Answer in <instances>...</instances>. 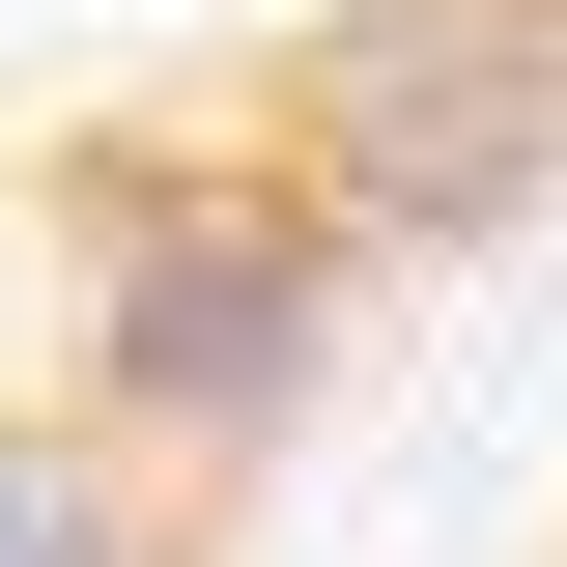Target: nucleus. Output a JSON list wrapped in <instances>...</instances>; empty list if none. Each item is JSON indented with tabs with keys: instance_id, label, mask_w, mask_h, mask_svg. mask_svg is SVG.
<instances>
[{
	"instance_id": "1",
	"label": "nucleus",
	"mask_w": 567,
	"mask_h": 567,
	"mask_svg": "<svg viewBox=\"0 0 567 567\" xmlns=\"http://www.w3.org/2000/svg\"><path fill=\"white\" fill-rule=\"evenodd\" d=\"M369 341V227L284 142H58V398L171 483L284 454Z\"/></svg>"
},
{
	"instance_id": "2",
	"label": "nucleus",
	"mask_w": 567,
	"mask_h": 567,
	"mask_svg": "<svg viewBox=\"0 0 567 567\" xmlns=\"http://www.w3.org/2000/svg\"><path fill=\"white\" fill-rule=\"evenodd\" d=\"M256 142L369 227V284L483 256V227L567 199V0H312L284 85H256Z\"/></svg>"
},
{
	"instance_id": "3",
	"label": "nucleus",
	"mask_w": 567,
	"mask_h": 567,
	"mask_svg": "<svg viewBox=\"0 0 567 567\" xmlns=\"http://www.w3.org/2000/svg\"><path fill=\"white\" fill-rule=\"evenodd\" d=\"M0 567H199V483L114 454L85 398H29V425H0Z\"/></svg>"
}]
</instances>
